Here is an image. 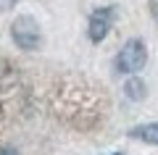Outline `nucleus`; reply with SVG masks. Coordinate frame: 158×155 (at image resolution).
<instances>
[{
  "label": "nucleus",
  "mask_w": 158,
  "mask_h": 155,
  "mask_svg": "<svg viewBox=\"0 0 158 155\" xmlns=\"http://www.w3.org/2000/svg\"><path fill=\"white\" fill-rule=\"evenodd\" d=\"M148 63V50L142 39H129L116 55V68L121 74H140Z\"/></svg>",
  "instance_id": "nucleus-1"
},
{
  "label": "nucleus",
  "mask_w": 158,
  "mask_h": 155,
  "mask_svg": "<svg viewBox=\"0 0 158 155\" xmlns=\"http://www.w3.org/2000/svg\"><path fill=\"white\" fill-rule=\"evenodd\" d=\"M11 37L13 42L21 50H40L42 45V32H40V24L32 16H19L11 24Z\"/></svg>",
  "instance_id": "nucleus-2"
},
{
  "label": "nucleus",
  "mask_w": 158,
  "mask_h": 155,
  "mask_svg": "<svg viewBox=\"0 0 158 155\" xmlns=\"http://www.w3.org/2000/svg\"><path fill=\"white\" fill-rule=\"evenodd\" d=\"M113 16H116L113 8H98V11H92L90 24H87V34H90L92 42H103L106 39V34L113 27Z\"/></svg>",
  "instance_id": "nucleus-3"
},
{
  "label": "nucleus",
  "mask_w": 158,
  "mask_h": 155,
  "mask_svg": "<svg viewBox=\"0 0 158 155\" xmlns=\"http://www.w3.org/2000/svg\"><path fill=\"white\" fill-rule=\"evenodd\" d=\"M129 137L142 139V142H148V145H158V121H156V124H145V126L132 129Z\"/></svg>",
  "instance_id": "nucleus-4"
},
{
  "label": "nucleus",
  "mask_w": 158,
  "mask_h": 155,
  "mask_svg": "<svg viewBox=\"0 0 158 155\" xmlns=\"http://www.w3.org/2000/svg\"><path fill=\"white\" fill-rule=\"evenodd\" d=\"M124 92H127V97H129V100H142L148 89H145V82H142L140 76L132 74V76L127 79V84H124Z\"/></svg>",
  "instance_id": "nucleus-5"
},
{
  "label": "nucleus",
  "mask_w": 158,
  "mask_h": 155,
  "mask_svg": "<svg viewBox=\"0 0 158 155\" xmlns=\"http://www.w3.org/2000/svg\"><path fill=\"white\" fill-rule=\"evenodd\" d=\"M13 6H16V0H0V11H8Z\"/></svg>",
  "instance_id": "nucleus-6"
},
{
  "label": "nucleus",
  "mask_w": 158,
  "mask_h": 155,
  "mask_svg": "<svg viewBox=\"0 0 158 155\" xmlns=\"http://www.w3.org/2000/svg\"><path fill=\"white\" fill-rule=\"evenodd\" d=\"M150 16L158 21V0H150Z\"/></svg>",
  "instance_id": "nucleus-7"
},
{
  "label": "nucleus",
  "mask_w": 158,
  "mask_h": 155,
  "mask_svg": "<svg viewBox=\"0 0 158 155\" xmlns=\"http://www.w3.org/2000/svg\"><path fill=\"white\" fill-rule=\"evenodd\" d=\"M0 155H19V150L16 147H3V150H0Z\"/></svg>",
  "instance_id": "nucleus-8"
},
{
  "label": "nucleus",
  "mask_w": 158,
  "mask_h": 155,
  "mask_svg": "<svg viewBox=\"0 0 158 155\" xmlns=\"http://www.w3.org/2000/svg\"><path fill=\"white\" fill-rule=\"evenodd\" d=\"M113 155H121V153H113Z\"/></svg>",
  "instance_id": "nucleus-9"
}]
</instances>
